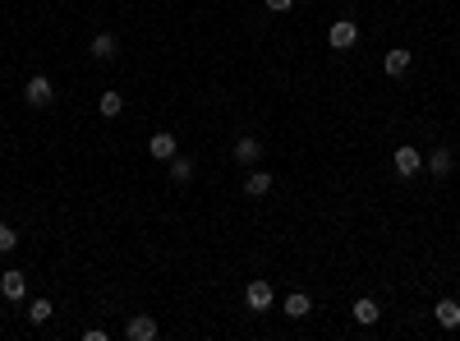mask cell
<instances>
[{
	"mask_svg": "<svg viewBox=\"0 0 460 341\" xmlns=\"http://www.w3.org/2000/svg\"><path fill=\"white\" fill-rule=\"evenodd\" d=\"M23 102L28 106H51L55 102V83L46 79V74H33V79L23 83Z\"/></svg>",
	"mask_w": 460,
	"mask_h": 341,
	"instance_id": "1",
	"label": "cell"
},
{
	"mask_svg": "<svg viewBox=\"0 0 460 341\" xmlns=\"http://www.w3.org/2000/svg\"><path fill=\"white\" fill-rule=\"evenodd\" d=\"M244 305H249L253 314H267V309L277 305V290H272V281H249V290H244Z\"/></svg>",
	"mask_w": 460,
	"mask_h": 341,
	"instance_id": "2",
	"label": "cell"
},
{
	"mask_svg": "<svg viewBox=\"0 0 460 341\" xmlns=\"http://www.w3.org/2000/svg\"><path fill=\"white\" fill-rule=\"evenodd\" d=\"M327 42H331V51H350V46L359 42V28L350 23V19H336V23L327 28Z\"/></svg>",
	"mask_w": 460,
	"mask_h": 341,
	"instance_id": "3",
	"label": "cell"
},
{
	"mask_svg": "<svg viewBox=\"0 0 460 341\" xmlns=\"http://www.w3.org/2000/svg\"><path fill=\"white\" fill-rule=\"evenodd\" d=\"M391 171H396L400 180H410V175L424 171V157H419L414 148H396V157H391Z\"/></svg>",
	"mask_w": 460,
	"mask_h": 341,
	"instance_id": "4",
	"label": "cell"
},
{
	"mask_svg": "<svg viewBox=\"0 0 460 341\" xmlns=\"http://www.w3.org/2000/svg\"><path fill=\"white\" fill-rule=\"evenodd\" d=\"M0 295H5L9 305H18V300L28 295V277L23 272H5V277H0Z\"/></svg>",
	"mask_w": 460,
	"mask_h": 341,
	"instance_id": "5",
	"label": "cell"
},
{
	"mask_svg": "<svg viewBox=\"0 0 460 341\" xmlns=\"http://www.w3.org/2000/svg\"><path fill=\"white\" fill-rule=\"evenodd\" d=\"M87 51H92V61L106 65V61H115V56H120V42H115V33H97Z\"/></svg>",
	"mask_w": 460,
	"mask_h": 341,
	"instance_id": "6",
	"label": "cell"
},
{
	"mask_svg": "<svg viewBox=\"0 0 460 341\" xmlns=\"http://www.w3.org/2000/svg\"><path fill=\"white\" fill-rule=\"evenodd\" d=\"M124 337H129V341H156V318H148V314L129 318V327H124Z\"/></svg>",
	"mask_w": 460,
	"mask_h": 341,
	"instance_id": "7",
	"label": "cell"
},
{
	"mask_svg": "<svg viewBox=\"0 0 460 341\" xmlns=\"http://www.w3.org/2000/svg\"><path fill=\"white\" fill-rule=\"evenodd\" d=\"M433 318H437V323L446 327V332H456V327H460V305H456V300H437Z\"/></svg>",
	"mask_w": 460,
	"mask_h": 341,
	"instance_id": "8",
	"label": "cell"
},
{
	"mask_svg": "<svg viewBox=\"0 0 460 341\" xmlns=\"http://www.w3.org/2000/svg\"><path fill=\"white\" fill-rule=\"evenodd\" d=\"M148 152H152L156 162H171L175 157V134H166V130L152 134V139H148Z\"/></svg>",
	"mask_w": 460,
	"mask_h": 341,
	"instance_id": "9",
	"label": "cell"
},
{
	"mask_svg": "<svg viewBox=\"0 0 460 341\" xmlns=\"http://www.w3.org/2000/svg\"><path fill=\"white\" fill-rule=\"evenodd\" d=\"M235 162H240V167L262 162V143H258V139H240V143H235Z\"/></svg>",
	"mask_w": 460,
	"mask_h": 341,
	"instance_id": "10",
	"label": "cell"
},
{
	"mask_svg": "<svg viewBox=\"0 0 460 341\" xmlns=\"http://www.w3.org/2000/svg\"><path fill=\"white\" fill-rule=\"evenodd\" d=\"M383 65H387V74H391V79H400V74L410 70V51H405V46H391Z\"/></svg>",
	"mask_w": 460,
	"mask_h": 341,
	"instance_id": "11",
	"label": "cell"
},
{
	"mask_svg": "<svg viewBox=\"0 0 460 341\" xmlns=\"http://www.w3.org/2000/svg\"><path fill=\"white\" fill-rule=\"evenodd\" d=\"M244 194H249V199H262V194H272V171H253L249 180H244Z\"/></svg>",
	"mask_w": 460,
	"mask_h": 341,
	"instance_id": "12",
	"label": "cell"
},
{
	"mask_svg": "<svg viewBox=\"0 0 460 341\" xmlns=\"http://www.w3.org/2000/svg\"><path fill=\"white\" fill-rule=\"evenodd\" d=\"M350 314H355V323L368 327V323H378V314H383V309H378V300L364 295V300H355V309H350Z\"/></svg>",
	"mask_w": 460,
	"mask_h": 341,
	"instance_id": "13",
	"label": "cell"
},
{
	"mask_svg": "<svg viewBox=\"0 0 460 341\" xmlns=\"http://www.w3.org/2000/svg\"><path fill=\"white\" fill-rule=\"evenodd\" d=\"M97 111H102V115H120V111H124V93L106 88V93H102V102H97Z\"/></svg>",
	"mask_w": 460,
	"mask_h": 341,
	"instance_id": "14",
	"label": "cell"
},
{
	"mask_svg": "<svg viewBox=\"0 0 460 341\" xmlns=\"http://www.w3.org/2000/svg\"><path fill=\"white\" fill-rule=\"evenodd\" d=\"M424 167L433 171V175H451V167H456V162H451V152H446V148H437L433 157H424Z\"/></svg>",
	"mask_w": 460,
	"mask_h": 341,
	"instance_id": "15",
	"label": "cell"
},
{
	"mask_svg": "<svg viewBox=\"0 0 460 341\" xmlns=\"http://www.w3.org/2000/svg\"><path fill=\"white\" fill-rule=\"evenodd\" d=\"M171 180H175V184H189V180H193V162L175 152V157H171Z\"/></svg>",
	"mask_w": 460,
	"mask_h": 341,
	"instance_id": "16",
	"label": "cell"
},
{
	"mask_svg": "<svg viewBox=\"0 0 460 341\" xmlns=\"http://www.w3.org/2000/svg\"><path fill=\"white\" fill-rule=\"evenodd\" d=\"M286 314H290V318H309V314H313V300L304 295V290H299V295L286 300Z\"/></svg>",
	"mask_w": 460,
	"mask_h": 341,
	"instance_id": "17",
	"label": "cell"
},
{
	"mask_svg": "<svg viewBox=\"0 0 460 341\" xmlns=\"http://www.w3.org/2000/svg\"><path fill=\"white\" fill-rule=\"evenodd\" d=\"M51 314H55V309H51V300H33V305H28V323H37V327H42Z\"/></svg>",
	"mask_w": 460,
	"mask_h": 341,
	"instance_id": "18",
	"label": "cell"
},
{
	"mask_svg": "<svg viewBox=\"0 0 460 341\" xmlns=\"http://www.w3.org/2000/svg\"><path fill=\"white\" fill-rule=\"evenodd\" d=\"M14 245H18V236L9 231V221H0V254H9Z\"/></svg>",
	"mask_w": 460,
	"mask_h": 341,
	"instance_id": "19",
	"label": "cell"
},
{
	"mask_svg": "<svg viewBox=\"0 0 460 341\" xmlns=\"http://www.w3.org/2000/svg\"><path fill=\"white\" fill-rule=\"evenodd\" d=\"M290 5H295V0H267V9H272V14H286Z\"/></svg>",
	"mask_w": 460,
	"mask_h": 341,
	"instance_id": "20",
	"label": "cell"
}]
</instances>
